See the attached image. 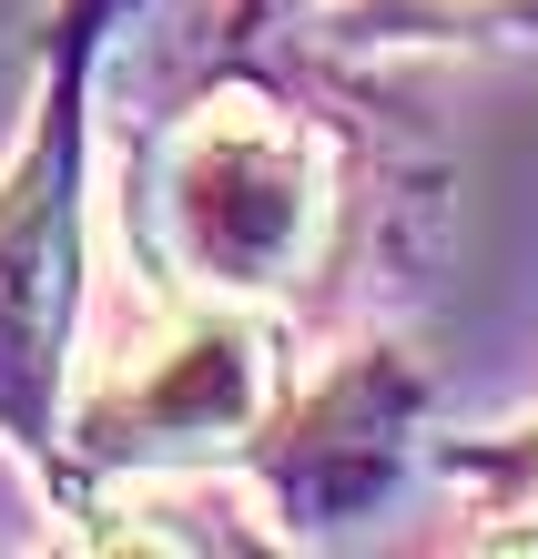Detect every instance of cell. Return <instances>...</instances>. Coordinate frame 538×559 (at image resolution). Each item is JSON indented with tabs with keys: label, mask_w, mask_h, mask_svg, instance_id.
I'll list each match as a JSON object with an SVG mask.
<instances>
[{
	"label": "cell",
	"mask_w": 538,
	"mask_h": 559,
	"mask_svg": "<svg viewBox=\"0 0 538 559\" xmlns=\"http://www.w3.org/2000/svg\"><path fill=\"white\" fill-rule=\"evenodd\" d=\"M264 427H275V325L254 306L183 295L82 397L72 448L92 468H193V457L254 448Z\"/></svg>",
	"instance_id": "2"
},
{
	"label": "cell",
	"mask_w": 538,
	"mask_h": 559,
	"mask_svg": "<svg viewBox=\"0 0 538 559\" xmlns=\"http://www.w3.org/2000/svg\"><path fill=\"white\" fill-rule=\"evenodd\" d=\"M488 468H509V478H518V499L538 509V427H528L518 448H488ZM528 539H538V530H528Z\"/></svg>",
	"instance_id": "5"
},
{
	"label": "cell",
	"mask_w": 538,
	"mask_h": 559,
	"mask_svg": "<svg viewBox=\"0 0 538 559\" xmlns=\"http://www.w3.org/2000/svg\"><path fill=\"white\" fill-rule=\"evenodd\" d=\"M518 11H538V0H356V31H427V21H518Z\"/></svg>",
	"instance_id": "4"
},
{
	"label": "cell",
	"mask_w": 538,
	"mask_h": 559,
	"mask_svg": "<svg viewBox=\"0 0 538 559\" xmlns=\"http://www.w3.org/2000/svg\"><path fill=\"white\" fill-rule=\"evenodd\" d=\"M325 224H335L325 143L264 92H214L153 143L143 235L174 295L275 306L325 265Z\"/></svg>",
	"instance_id": "1"
},
{
	"label": "cell",
	"mask_w": 538,
	"mask_h": 559,
	"mask_svg": "<svg viewBox=\"0 0 538 559\" xmlns=\"http://www.w3.org/2000/svg\"><path fill=\"white\" fill-rule=\"evenodd\" d=\"M82 11L41 122L0 174V427L21 448L61 438L51 386H61V336H72V285H82Z\"/></svg>",
	"instance_id": "3"
}]
</instances>
